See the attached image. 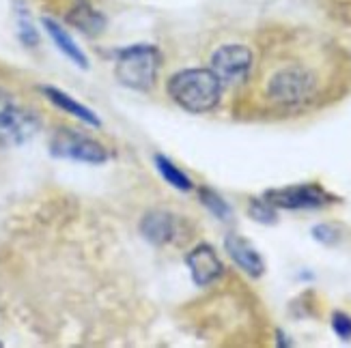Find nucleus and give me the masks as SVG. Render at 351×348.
<instances>
[{
    "instance_id": "nucleus-5",
    "label": "nucleus",
    "mask_w": 351,
    "mask_h": 348,
    "mask_svg": "<svg viewBox=\"0 0 351 348\" xmlns=\"http://www.w3.org/2000/svg\"><path fill=\"white\" fill-rule=\"evenodd\" d=\"M254 56L241 43H226L211 56V71L218 75L222 84H241L248 80L252 71Z\"/></svg>"
},
{
    "instance_id": "nucleus-17",
    "label": "nucleus",
    "mask_w": 351,
    "mask_h": 348,
    "mask_svg": "<svg viewBox=\"0 0 351 348\" xmlns=\"http://www.w3.org/2000/svg\"><path fill=\"white\" fill-rule=\"evenodd\" d=\"M332 329L343 342H351V316L345 312L332 314Z\"/></svg>"
},
{
    "instance_id": "nucleus-12",
    "label": "nucleus",
    "mask_w": 351,
    "mask_h": 348,
    "mask_svg": "<svg viewBox=\"0 0 351 348\" xmlns=\"http://www.w3.org/2000/svg\"><path fill=\"white\" fill-rule=\"evenodd\" d=\"M43 28L48 30V35L52 37V41L56 43V48L63 52L71 63H75L78 67H82V69H86L88 67V58H86V54L82 52V48L78 43H75L73 39H71V35L67 33V30L60 26V24H56L54 20H50V18H45L43 20Z\"/></svg>"
},
{
    "instance_id": "nucleus-9",
    "label": "nucleus",
    "mask_w": 351,
    "mask_h": 348,
    "mask_svg": "<svg viewBox=\"0 0 351 348\" xmlns=\"http://www.w3.org/2000/svg\"><path fill=\"white\" fill-rule=\"evenodd\" d=\"M224 247L243 273H248L250 278H261L265 273V263L261 258V254L256 252V247L248 239H243L239 235H228L224 239Z\"/></svg>"
},
{
    "instance_id": "nucleus-10",
    "label": "nucleus",
    "mask_w": 351,
    "mask_h": 348,
    "mask_svg": "<svg viewBox=\"0 0 351 348\" xmlns=\"http://www.w3.org/2000/svg\"><path fill=\"white\" fill-rule=\"evenodd\" d=\"M175 217L164 213V211H151L141 222L143 237L154 245H164L175 237Z\"/></svg>"
},
{
    "instance_id": "nucleus-16",
    "label": "nucleus",
    "mask_w": 351,
    "mask_h": 348,
    "mask_svg": "<svg viewBox=\"0 0 351 348\" xmlns=\"http://www.w3.org/2000/svg\"><path fill=\"white\" fill-rule=\"evenodd\" d=\"M248 213L252 219L261 224H276V211L267 200H252L248 206Z\"/></svg>"
},
{
    "instance_id": "nucleus-14",
    "label": "nucleus",
    "mask_w": 351,
    "mask_h": 348,
    "mask_svg": "<svg viewBox=\"0 0 351 348\" xmlns=\"http://www.w3.org/2000/svg\"><path fill=\"white\" fill-rule=\"evenodd\" d=\"M156 168H158V172L162 174V178L166 180V183L173 185L175 189H179V191H190L194 187L192 178L186 172H183V170H179L169 157L156 155Z\"/></svg>"
},
{
    "instance_id": "nucleus-6",
    "label": "nucleus",
    "mask_w": 351,
    "mask_h": 348,
    "mask_svg": "<svg viewBox=\"0 0 351 348\" xmlns=\"http://www.w3.org/2000/svg\"><path fill=\"white\" fill-rule=\"evenodd\" d=\"M265 200L274 209H289V211H300V209H322L326 204L337 202L332 193H328L324 187L315 183H302V185H289L269 189L265 193Z\"/></svg>"
},
{
    "instance_id": "nucleus-1",
    "label": "nucleus",
    "mask_w": 351,
    "mask_h": 348,
    "mask_svg": "<svg viewBox=\"0 0 351 348\" xmlns=\"http://www.w3.org/2000/svg\"><path fill=\"white\" fill-rule=\"evenodd\" d=\"M169 95L186 112L205 114L220 103L222 82L211 69H183L169 80Z\"/></svg>"
},
{
    "instance_id": "nucleus-2",
    "label": "nucleus",
    "mask_w": 351,
    "mask_h": 348,
    "mask_svg": "<svg viewBox=\"0 0 351 348\" xmlns=\"http://www.w3.org/2000/svg\"><path fill=\"white\" fill-rule=\"evenodd\" d=\"M162 56L154 45H130L117 56V80L132 90H149L158 80Z\"/></svg>"
},
{
    "instance_id": "nucleus-7",
    "label": "nucleus",
    "mask_w": 351,
    "mask_h": 348,
    "mask_svg": "<svg viewBox=\"0 0 351 348\" xmlns=\"http://www.w3.org/2000/svg\"><path fill=\"white\" fill-rule=\"evenodd\" d=\"M39 118L35 112L18 108H13L0 118V144L3 146H18L28 142L39 129Z\"/></svg>"
},
{
    "instance_id": "nucleus-18",
    "label": "nucleus",
    "mask_w": 351,
    "mask_h": 348,
    "mask_svg": "<svg viewBox=\"0 0 351 348\" xmlns=\"http://www.w3.org/2000/svg\"><path fill=\"white\" fill-rule=\"evenodd\" d=\"M18 24H20V37L26 45H35L37 43V30L33 28V24H30L28 15L24 11H20L18 15Z\"/></svg>"
},
{
    "instance_id": "nucleus-15",
    "label": "nucleus",
    "mask_w": 351,
    "mask_h": 348,
    "mask_svg": "<svg viewBox=\"0 0 351 348\" xmlns=\"http://www.w3.org/2000/svg\"><path fill=\"white\" fill-rule=\"evenodd\" d=\"M198 196H201V202L209 209V213H211V215H216V217L222 219V222H228V219H231V206H228V202L222 198L220 193H216L213 189L203 187L201 191H198Z\"/></svg>"
},
{
    "instance_id": "nucleus-8",
    "label": "nucleus",
    "mask_w": 351,
    "mask_h": 348,
    "mask_svg": "<svg viewBox=\"0 0 351 348\" xmlns=\"http://www.w3.org/2000/svg\"><path fill=\"white\" fill-rule=\"evenodd\" d=\"M186 265L190 269L192 280H194L196 286H209L224 273L222 260L218 258L216 250H213L211 245H207V243L196 245L186 256Z\"/></svg>"
},
{
    "instance_id": "nucleus-3",
    "label": "nucleus",
    "mask_w": 351,
    "mask_h": 348,
    "mask_svg": "<svg viewBox=\"0 0 351 348\" xmlns=\"http://www.w3.org/2000/svg\"><path fill=\"white\" fill-rule=\"evenodd\" d=\"M50 153L60 159H73L82 163H104L110 157L101 142L75 129H58L50 140Z\"/></svg>"
},
{
    "instance_id": "nucleus-11",
    "label": "nucleus",
    "mask_w": 351,
    "mask_h": 348,
    "mask_svg": "<svg viewBox=\"0 0 351 348\" xmlns=\"http://www.w3.org/2000/svg\"><path fill=\"white\" fill-rule=\"evenodd\" d=\"M43 95L48 97L56 108H60L63 112H67V114H71V116H75V118H80L82 123H86V125H90V127H99L101 125V120L97 118V114L90 110V108H86L84 103H80V101H75L71 95H67L65 90H60V88H54V86H43Z\"/></svg>"
},
{
    "instance_id": "nucleus-13",
    "label": "nucleus",
    "mask_w": 351,
    "mask_h": 348,
    "mask_svg": "<svg viewBox=\"0 0 351 348\" xmlns=\"http://www.w3.org/2000/svg\"><path fill=\"white\" fill-rule=\"evenodd\" d=\"M69 22L75 28H80L82 33H86V35H97L106 26L104 15L99 11H95L90 5H86V3H80L69 13Z\"/></svg>"
},
{
    "instance_id": "nucleus-19",
    "label": "nucleus",
    "mask_w": 351,
    "mask_h": 348,
    "mask_svg": "<svg viewBox=\"0 0 351 348\" xmlns=\"http://www.w3.org/2000/svg\"><path fill=\"white\" fill-rule=\"evenodd\" d=\"M313 237H315L317 241H322V243H326V245H334V243L339 241L337 228H334V226H330V224L315 226V228H313Z\"/></svg>"
},
{
    "instance_id": "nucleus-20",
    "label": "nucleus",
    "mask_w": 351,
    "mask_h": 348,
    "mask_svg": "<svg viewBox=\"0 0 351 348\" xmlns=\"http://www.w3.org/2000/svg\"><path fill=\"white\" fill-rule=\"evenodd\" d=\"M13 105H15V103H13V97L7 93L5 88H0V118H3V116L13 108Z\"/></svg>"
},
{
    "instance_id": "nucleus-4",
    "label": "nucleus",
    "mask_w": 351,
    "mask_h": 348,
    "mask_svg": "<svg viewBox=\"0 0 351 348\" xmlns=\"http://www.w3.org/2000/svg\"><path fill=\"white\" fill-rule=\"evenodd\" d=\"M269 97L285 105L304 103L315 93V75L302 67H285L269 80Z\"/></svg>"
}]
</instances>
